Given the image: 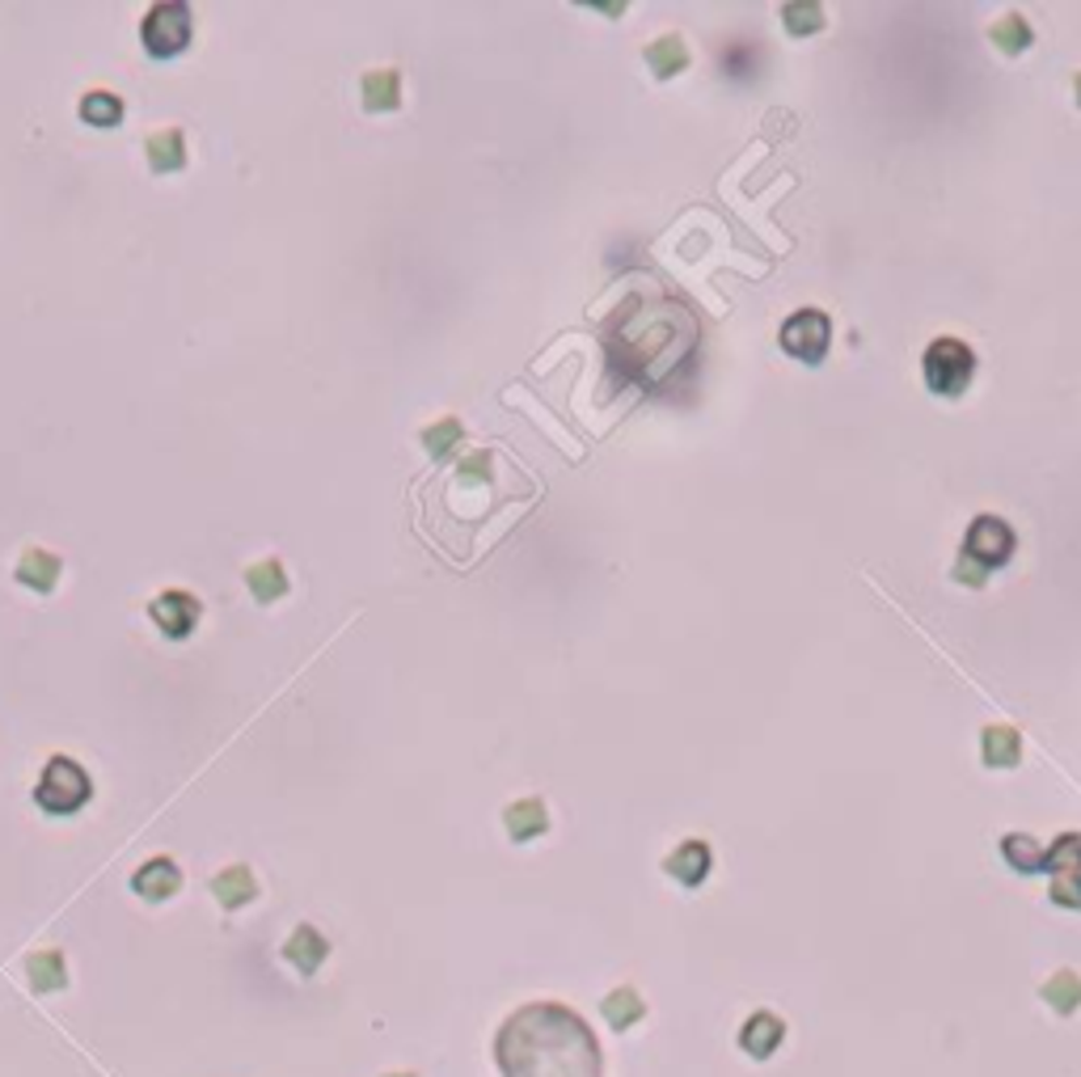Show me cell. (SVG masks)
<instances>
[{
  "label": "cell",
  "instance_id": "11",
  "mask_svg": "<svg viewBox=\"0 0 1081 1077\" xmlns=\"http://www.w3.org/2000/svg\"><path fill=\"white\" fill-rule=\"evenodd\" d=\"M980 757L989 770H1014L1022 761V735L1009 723H993L980 732Z\"/></svg>",
  "mask_w": 1081,
  "mask_h": 1077
},
{
  "label": "cell",
  "instance_id": "23",
  "mask_svg": "<svg viewBox=\"0 0 1081 1077\" xmlns=\"http://www.w3.org/2000/svg\"><path fill=\"white\" fill-rule=\"evenodd\" d=\"M1043 871L1056 875H1081V833H1060L1056 846L1043 849Z\"/></svg>",
  "mask_w": 1081,
  "mask_h": 1077
},
{
  "label": "cell",
  "instance_id": "25",
  "mask_svg": "<svg viewBox=\"0 0 1081 1077\" xmlns=\"http://www.w3.org/2000/svg\"><path fill=\"white\" fill-rule=\"evenodd\" d=\"M1002 853H1005V862H1009L1014 871H1022V875L1043 871V846L1035 837H1027V833H1009L1002 841Z\"/></svg>",
  "mask_w": 1081,
  "mask_h": 1077
},
{
  "label": "cell",
  "instance_id": "26",
  "mask_svg": "<svg viewBox=\"0 0 1081 1077\" xmlns=\"http://www.w3.org/2000/svg\"><path fill=\"white\" fill-rule=\"evenodd\" d=\"M989 35H993L997 51H1005V55H1022V51L1031 47V26H1027V17H1018V13H1005Z\"/></svg>",
  "mask_w": 1081,
  "mask_h": 1077
},
{
  "label": "cell",
  "instance_id": "15",
  "mask_svg": "<svg viewBox=\"0 0 1081 1077\" xmlns=\"http://www.w3.org/2000/svg\"><path fill=\"white\" fill-rule=\"evenodd\" d=\"M359 93H364V111L381 115V111H397L402 106V77L393 68H377V73H364L359 80Z\"/></svg>",
  "mask_w": 1081,
  "mask_h": 1077
},
{
  "label": "cell",
  "instance_id": "17",
  "mask_svg": "<svg viewBox=\"0 0 1081 1077\" xmlns=\"http://www.w3.org/2000/svg\"><path fill=\"white\" fill-rule=\"evenodd\" d=\"M647 68L656 73L659 80H667V77H681L685 68H689V47H685V39L681 35H663V39H656L647 51Z\"/></svg>",
  "mask_w": 1081,
  "mask_h": 1077
},
{
  "label": "cell",
  "instance_id": "31",
  "mask_svg": "<svg viewBox=\"0 0 1081 1077\" xmlns=\"http://www.w3.org/2000/svg\"><path fill=\"white\" fill-rule=\"evenodd\" d=\"M461 482H491V457L486 453H473L461 461Z\"/></svg>",
  "mask_w": 1081,
  "mask_h": 1077
},
{
  "label": "cell",
  "instance_id": "13",
  "mask_svg": "<svg viewBox=\"0 0 1081 1077\" xmlns=\"http://www.w3.org/2000/svg\"><path fill=\"white\" fill-rule=\"evenodd\" d=\"M663 871L685 887H697L705 875H710V846L705 841H681L663 858Z\"/></svg>",
  "mask_w": 1081,
  "mask_h": 1077
},
{
  "label": "cell",
  "instance_id": "29",
  "mask_svg": "<svg viewBox=\"0 0 1081 1077\" xmlns=\"http://www.w3.org/2000/svg\"><path fill=\"white\" fill-rule=\"evenodd\" d=\"M461 435L465 431H461L457 419H440V423H431L423 431V444H427V453H431V457H448V453L461 444Z\"/></svg>",
  "mask_w": 1081,
  "mask_h": 1077
},
{
  "label": "cell",
  "instance_id": "5",
  "mask_svg": "<svg viewBox=\"0 0 1081 1077\" xmlns=\"http://www.w3.org/2000/svg\"><path fill=\"white\" fill-rule=\"evenodd\" d=\"M777 343H781L786 355H794L799 364H819L828 355V343H832V321L819 308H799L794 317H786Z\"/></svg>",
  "mask_w": 1081,
  "mask_h": 1077
},
{
  "label": "cell",
  "instance_id": "21",
  "mask_svg": "<svg viewBox=\"0 0 1081 1077\" xmlns=\"http://www.w3.org/2000/svg\"><path fill=\"white\" fill-rule=\"evenodd\" d=\"M600 1014L609 1018V1027L613 1031H629L634 1023H643V1014H647V1005H643V998H638V989H613L609 998L600 1001Z\"/></svg>",
  "mask_w": 1081,
  "mask_h": 1077
},
{
  "label": "cell",
  "instance_id": "10",
  "mask_svg": "<svg viewBox=\"0 0 1081 1077\" xmlns=\"http://www.w3.org/2000/svg\"><path fill=\"white\" fill-rule=\"evenodd\" d=\"M136 896H144V900H169L178 887H182V871H178V862L174 858H149L140 871H136Z\"/></svg>",
  "mask_w": 1081,
  "mask_h": 1077
},
{
  "label": "cell",
  "instance_id": "19",
  "mask_svg": "<svg viewBox=\"0 0 1081 1077\" xmlns=\"http://www.w3.org/2000/svg\"><path fill=\"white\" fill-rule=\"evenodd\" d=\"M245 587H250V596H254L258 605H270V600H279V596H288L283 562H279V558H263V562H254V567L245 571Z\"/></svg>",
  "mask_w": 1081,
  "mask_h": 1077
},
{
  "label": "cell",
  "instance_id": "9",
  "mask_svg": "<svg viewBox=\"0 0 1081 1077\" xmlns=\"http://www.w3.org/2000/svg\"><path fill=\"white\" fill-rule=\"evenodd\" d=\"M781 1039H786V1023H781L773 1010H756V1014L743 1023V1031H739V1048H743L748 1056L765 1061V1056H773V1052L781 1048Z\"/></svg>",
  "mask_w": 1081,
  "mask_h": 1077
},
{
  "label": "cell",
  "instance_id": "16",
  "mask_svg": "<svg viewBox=\"0 0 1081 1077\" xmlns=\"http://www.w3.org/2000/svg\"><path fill=\"white\" fill-rule=\"evenodd\" d=\"M144 156L153 165V174H178L187 165V140L178 127H165V131H153L149 144H144Z\"/></svg>",
  "mask_w": 1081,
  "mask_h": 1077
},
{
  "label": "cell",
  "instance_id": "2",
  "mask_svg": "<svg viewBox=\"0 0 1081 1077\" xmlns=\"http://www.w3.org/2000/svg\"><path fill=\"white\" fill-rule=\"evenodd\" d=\"M89 795H93V782L73 757H51L35 786V803L47 815H73L89 803Z\"/></svg>",
  "mask_w": 1081,
  "mask_h": 1077
},
{
  "label": "cell",
  "instance_id": "3",
  "mask_svg": "<svg viewBox=\"0 0 1081 1077\" xmlns=\"http://www.w3.org/2000/svg\"><path fill=\"white\" fill-rule=\"evenodd\" d=\"M140 42L153 60H169L191 42V4L187 0H161L140 22Z\"/></svg>",
  "mask_w": 1081,
  "mask_h": 1077
},
{
  "label": "cell",
  "instance_id": "6",
  "mask_svg": "<svg viewBox=\"0 0 1081 1077\" xmlns=\"http://www.w3.org/2000/svg\"><path fill=\"white\" fill-rule=\"evenodd\" d=\"M964 554L967 558H976L984 571L1002 567L1005 558L1014 554V533H1009V524L997 520V516H976L971 529H967Z\"/></svg>",
  "mask_w": 1081,
  "mask_h": 1077
},
{
  "label": "cell",
  "instance_id": "24",
  "mask_svg": "<svg viewBox=\"0 0 1081 1077\" xmlns=\"http://www.w3.org/2000/svg\"><path fill=\"white\" fill-rule=\"evenodd\" d=\"M77 115L89 123V127H118L123 123V102H118L115 93H106V89H89L85 98H80Z\"/></svg>",
  "mask_w": 1081,
  "mask_h": 1077
},
{
  "label": "cell",
  "instance_id": "32",
  "mask_svg": "<svg viewBox=\"0 0 1081 1077\" xmlns=\"http://www.w3.org/2000/svg\"><path fill=\"white\" fill-rule=\"evenodd\" d=\"M955 579L959 583H967V587H984V579H989V571L976 562V558H967V554H959V567H955Z\"/></svg>",
  "mask_w": 1081,
  "mask_h": 1077
},
{
  "label": "cell",
  "instance_id": "20",
  "mask_svg": "<svg viewBox=\"0 0 1081 1077\" xmlns=\"http://www.w3.org/2000/svg\"><path fill=\"white\" fill-rule=\"evenodd\" d=\"M26 976H30V989L35 993H60L68 989V967H64V955L60 951H39L26 960Z\"/></svg>",
  "mask_w": 1081,
  "mask_h": 1077
},
{
  "label": "cell",
  "instance_id": "27",
  "mask_svg": "<svg viewBox=\"0 0 1081 1077\" xmlns=\"http://www.w3.org/2000/svg\"><path fill=\"white\" fill-rule=\"evenodd\" d=\"M781 22H786V30H790L794 39H807V35H815V30L824 26V9L811 4V0H799V4H786V9H781Z\"/></svg>",
  "mask_w": 1081,
  "mask_h": 1077
},
{
  "label": "cell",
  "instance_id": "30",
  "mask_svg": "<svg viewBox=\"0 0 1081 1077\" xmlns=\"http://www.w3.org/2000/svg\"><path fill=\"white\" fill-rule=\"evenodd\" d=\"M1052 904L1081 913V875H1056L1052 879Z\"/></svg>",
  "mask_w": 1081,
  "mask_h": 1077
},
{
  "label": "cell",
  "instance_id": "18",
  "mask_svg": "<svg viewBox=\"0 0 1081 1077\" xmlns=\"http://www.w3.org/2000/svg\"><path fill=\"white\" fill-rule=\"evenodd\" d=\"M212 896H216L225 909H245V904L258 896V884H254L250 866H225V871L212 879Z\"/></svg>",
  "mask_w": 1081,
  "mask_h": 1077
},
{
  "label": "cell",
  "instance_id": "8",
  "mask_svg": "<svg viewBox=\"0 0 1081 1077\" xmlns=\"http://www.w3.org/2000/svg\"><path fill=\"white\" fill-rule=\"evenodd\" d=\"M64 575V562H60V554H51V549H26L22 558H17V583L22 587H30V592H39V596H51L55 592V583Z\"/></svg>",
  "mask_w": 1081,
  "mask_h": 1077
},
{
  "label": "cell",
  "instance_id": "12",
  "mask_svg": "<svg viewBox=\"0 0 1081 1077\" xmlns=\"http://www.w3.org/2000/svg\"><path fill=\"white\" fill-rule=\"evenodd\" d=\"M330 955V942L321 938V929H313V925H296L292 929V938H288V947H283V960L292 963L301 976H313L321 963Z\"/></svg>",
  "mask_w": 1081,
  "mask_h": 1077
},
{
  "label": "cell",
  "instance_id": "7",
  "mask_svg": "<svg viewBox=\"0 0 1081 1077\" xmlns=\"http://www.w3.org/2000/svg\"><path fill=\"white\" fill-rule=\"evenodd\" d=\"M149 617L161 625V634H169V638H187L194 625H199V617H203V605L194 600L191 592L169 587V592H161L153 605H149Z\"/></svg>",
  "mask_w": 1081,
  "mask_h": 1077
},
{
  "label": "cell",
  "instance_id": "14",
  "mask_svg": "<svg viewBox=\"0 0 1081 1077\" xmlns=\"http://www.w3.org/2000/svg\"><path fill=\"white\" fill-rule=\"evenodd\" d=\"M503 824H507L511 841L524 846V841H533V837H540L549 828V811H545L540 799H516L511 808L503 811Z\"/></svg>",
  "mask_w": 1081,
  "mask_h": 1077
},
{
  "label": "cell",
  "instance_id": "33",
  "mask_svg": "<svg viewBox=\"0 0 1081 1077\" xmlns=\"http://www.w3.org/2000/svg\"><path fill=\"white\" fill-rule=\"evenodd\" d=\"M1073 93H1078V102H1081V73L1073 77Z\"/></svg>",
  "mask_w": 1081,
  "mask_h": 1077
},
{
  "label": "cell",
  "instance_id": "22",
  "mask_svg": "<svg viewBox=\"0 0 1081 1077\" xmlns=\"http://www.w3.org/2000/svg\"><path fill=\"white\" fill-rule=\"evenodd\" d=\"M1040 998L1047 1001L1056 1014H1065V1018H1069V1014H1078L1081 976L1078 972H1069V967H1065V972H1056V976H1047V980H1043V989H1040Z\"/></svg>",
  "mask_w": 1081,
  "mask_h": 1077
},
{
  "label": "cell",
  "instance_id": "28",
  "mask_svg": "<svg viewBox=\"0 0 1081 1077\" xmlns=\"http://www.w3.org/2000/svg\"><path fill=\"white\" fill-rule=\"evenodd\" d=\"M756 60H761V51H756L752 42L739 39V42H732V47L723 51V73H727V77H735V80L756 77V68H761Z\"/></svg>",
  "mask_w": 1081,
  "mask_h": 1077
},
{
  "label": "cell",
  "instance_id": "4",
  "mask_svg": "<svg viewBox=\"0 0 1081 1077\" xmlns=\"http://www.w3.org/2000/svg\"><path fill=\"white\" fill-rule=\"evenodd\" d=\"M971 346L959 343V339H938L929 343L926 351V385L938 393V397H959L971 381Z\"/></svg>",
  "mask_w": 1081,
  "mask_h": 1077
},
{
  "label": "cell",
  "instance_id": "1",
  "mask_svg": "<svg viewBox=\"0 0 1081 1077\" xmlns=\"http://www.w3.org/2000/svg\"><path fill=\"white\" fill-rule=\"evenodd\" d=\"M503 1077H600V1048L575 1010L537 1001L499 1031Z\"/></svg>",
  "mask_w": 1081,
  "mask_h": 1077
},
{
  "label": "cell",
  "instance_id": "34",
  "mask_svg": "<svg viewBox=\"0 0 1081 1077\" xmlns=\"http://www.w3.org/2000/svg\"><path fill=\"white\" fill-rule=\"evenodd\" d=\"M385 1077H415V1074H385Z\"/></svg>",
  "mask_w": 1081,
  "mask_h": 1077
}]
</instances>
